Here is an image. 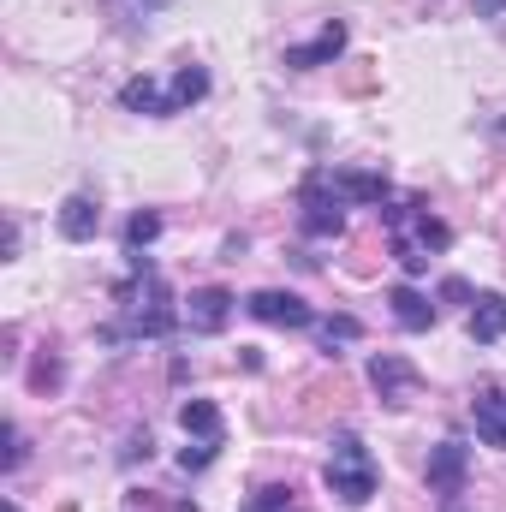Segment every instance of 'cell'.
<instances>
[{
  "label": "cell",
  "mask_w": 506,
  "mask_h": 512,
  "mask_svg": "<svg viewBox=\"0 0 506 512\" xmlns=\"http://www.w3.org/2000/svg\"><path fill=\"white\" fill-rule=\"evenodd\" d=\"M233 304H239V298H233L227 286H197V292L185 298V328H191V334H221L227 316H233Z\"/></svg>",
  "instance_id": "cell-8"
},
{
  "label": "cell",
  "mask_w": 506,
  "mask_h": 512,
  "mask_svg": "<svg viewBox=\"0 0 506 512\" xmlns=\"http://www.w3.org/2000/svg\"><path fill=\"white\" fill-rule=\"evenodd\" d=\"M471 340H477V346L506 340V298L501 292H477V298H471Z\"/></svg>",
  "instance_id": "cell-13"
},
{
  "label": "cell",
  "mask_w": 506,
  "mask_h": 512,
  "mask_svg": "<svg viewBox=\"0 0 506 512\" xmlns=\"http://www.w3.org/2000/svg\"><path fill=\"white\" fill-rule=\"evenodd\" d=\"M167 96H173V114L197 108V102L209 96V72H203V66H179V72H173V84H167Z\"/></svg>",
  "instance_id": "cell-17"
},
{
  "label": "cell",
  "mask_w": 506,
  "mask_h": 512,
  "mask_svg": "<svg viewBox=\"0 0 506 512\" xmlns=\"http://www.w3.org/2000/svg\"><path fill=\"white\" fill-rule=\"evenodd\" d=\"M209 465H215V441H191L179 453V471H209Z\"/></svg>",
  "instance_id": "cell-21"
},
{
  "label": "cell",
  "mask_w": 506,
  "mask_h": 512,
  "mask_svg": "<svg viewBox=\"0 0 506 512\" xmlns=\"http://www.w3.org/2000/svg\"><path fill=\"white\" fill-rule=\"evenodd\" d=\"M376 215H381V227H387L393 262H399L405 274H423L429 256L453 245V227H447L441 215H429V203H417V197H405V203H381Z\"/></svg>",
  "instance_id": "cell-2"
},
{
  "label": "cell",
  "mask_w": 506,
  "mask_h": 512,
  "mask_svg": "<svg viewBox=\"0 0 506 512\" xmlns=\"http://www.w3.org/2000/svg\"><path fill=\"white\" fill-rule=\"evenodd\" d=\"M6 512H18V507H12V501H6Z\"/></svg>",
  "instance_id": "cell-27"
},
{
  "label": "cell",
  "mask_w": 506,
  "mask_h": 512,
  "mask_svg": "<svg viewBox=\"0 0 506 512\" xmlns=\"http://www.w3.org/2000/svg\"><path fill=\"white\" fill-rule=\"evenodd\" d=\"M298 227H304L310 239H340V233H346V197H340V185H334L328 167H310V173H304Z\"/></svg>",
  "instance_id": "cell-4"
},
{
  "label": "cell",
  "mask_w": 506,
  "mask_h": 512,
  "mask_svg": "<svg viewBox=\"0 0 506 512\" xmlns=\"http://www.w3.org/2000/svg\"><path fill=\"white\" fill-rule=\"evenodd\" d=\"M120 108H126V114H149V120H167V114H173V96L143 72V78H126V84H120Z\"/></svg>",
  "instance_id": "cell-11"
},
{
  "label": "cell",
  "mask_w": 506,
  "mask_h": 512,
  "mask_svg": "<svg viewBox=\"0 0 506 512\" xmlns=\"http://www.w3.org/2000/svg\"><path fill=\"white\" fill-rule=\"evenodd\" d=\"M370 382H376V393L387 399V405H405V399H417L423 376H417L411 358H399V352H376V358H370Z\"/></svg>",
  "instance_id": "cell-7"
},
{
  "label": "cell",
  "mask_w": 506,
  "mask_h": 512,
  "mask_svg": "<svg viewBox=\"0 0 506 512\" xmlns=\"http://www.w3.org/2000/svg\"><path fill=\"white\" fill-rule=\"evenodd\" d=\"M506 12V0H483V18H501Z\"/></svg>",
  "instance_id": "cell-26"
},
{
  "label": "cell",
  "mask_w": 506,
  "mask_h": 512,
  "mask_svg": "<svg viewBox=\"0 0 506 512\" xmlns=\"http://www.w3.org/2000/svg\"><path fill=\"white\" fill-rule=\"evenodd\" d=\"M322 483H328L334 501H346V507H370L381 471H376V459H370V447H364L358 435H334V453H328V465H322Z\"/></svg>",
  "instance_id": "cell-3"
},
{
  "label": "cell",
  "mask_w": 506,
  "mask_h": 512,
  "mask_svg": "<svg viewBox=\"0 0 506 512\" xmlns=\"http://www.w3.org/2000/svg\"><path fill=\"white\" fill-rule=\"evenodd\" d=\"M358 334H364L358 316H328V322H322V346H328V352H334V346H352Z\"/></svg>",
  "instance_id": "cell-20"
},
{
  "label": "cell",
  "mask_w": 506,
  "mask_h": 512,
  "mask_svg": "<svg viewBox=\"0 0 506 512\" xmlns=\"http://www.w3.org/2000/svg\"><path fill=\"white\" fill-rule=\"evenodd\" d=\"M441 298H447V304H471V286H465V280H441Z\"/></svg>",
  "instance_id": "cell-24"
},
{
  "label": "cell",
  "mask_w": 506,
  "mask_h": 512,
  "mask_svg": "<svg viewBox=\"0 0 506 512\" xmlns=\"http://www.w3.org/2000/svg\"><path fill=\"white\" fill-rule=\"evenodd\" d=\"M54 382H60V364H54V358H48V364H36V376H30V387L42 393V387H54Z\"/></svg>",
  "instance_id": "cell-23"
},
{
  "label": "cell",
  "mask_w": 506,
  "mask_h": 512,
  "mask_svg": "<svg viewBox=\"0 0 506 512\" xmlns=\"http://www.w3.org/2000/svg\"><path fill=\"white\" fill-rule=\"evenodd\" d=\"M155 239H161V215L155 209H137L126 221V251H149Z\"/></svg>",
  "instance_id": "cell-18"
},
{
  "label": "cell",
  "mask_w": 506,
  "mask_h": 512,
  "mask_svg": "<svg viewBox=\"0 0 506 512\" xmlns=\"http://www.w3.org/2000/svg\"><path fill=\"white\" fill-rule=\"evenodd\" d=\"M334 185L346 203H393V185L381 173H358V167H334Z\"/></svg>",
  "instance_id": "cell-15"
},
{
  "label": "cell",
  "mask_w": 506,
  "mask_h": 512,
  "mask_svg": "<svg viewBox=\"0 0 506 512\" xmlns=\"http://www.w3.org/2000/svg\"><path fill=\"white\" fill-rule=\"evenodd\" d=\"M471 423H477L483 447L506 453V393H477V399H471Z\"/></svg>",
  "instance_id": "cell-14"
},
{
  "label": "cell",
  "mask_w": 506,
  "mask_h": 512,
  "mask_svg": "<svg viewBox=\"0 0 506 512\" xmlns=\"http://www.w3.org/2000/svg\"><path fill=\"white\" fill-rule=\"evenodd\" d=\"M429 495H441V507H459V495H465V477H471V447L465 441H441V447H429Z\"/></svg>",
  "instance_id": "cell-5"
},
{
  "label": "cell",
  "mask_w": 506,
  "mask_h": 512,
  "mask_svg": "<svg viewBox=\"0 0 506 512\" xmlns=\"http://www.w3.org/2000/svg\"><path fill=\"white\" fill-rule=\"evenodd\" d=\"M137 453H143V459H149V453H155V441H149V429H143V435H131V447H126V453H120V459H126V465H131V459H137Z\"/></svg>",
  "instance_id": "cell-25"
},
{
  "label": "cell",
  "mask_w": 506,
  "mask_h": 512,
  "mask_svg": "<svg viewBox=\"0 0 506 512\" xmlns=\"http://www.w3.org/2000/svg\"><path fill=\"white\" fill-rule=\"evenodd\" d=\"M340 54H346V24H340V18H328L316 42H304V48H286V66H292V72H316V66H334Z\"/></svg>",
  "instance_id": "cell-9"
},
{
  "label": "cell",
  "mask_w": 506,
  "mask_h": 512,
  "mask_svg": "<svg viewBox=\"0 0 506 512\" xmlns=\"http://www.w3.org/2000/svg\"><path fill=\"white\" fill-rule=\"evenodd\" d=\"M387 304H393V322H399L405 334H429V328H435V304H429L417 286H393Z\"/></svg>",
  "instance_id": "cell-12"
},
{
  "label": "cell",
  "mask_w": 506,
  "mask_h": 512,
  "mask_svg": "<svg viewBox=\"0 0 506 512\" xmlns=\"http://www.w3.org/2000/svg\"><path fill=\"white\" fill-rule=\"evenodd\" d=\"M239 512H298V507H292V489H286V483H268V489H256Z\"/></svg>",
  "instance_id": "cell-19"
},
{
  "label": "cell",
  "mask_w": 506,
  "mask_h": 512,
  "mask_svg": "<svg viewBox=\"0 0 506 512\" xmlns=\"http://www.w3.org/2000/svg\"><path fill=\"white\" fill-rule=\"evenodd\" d=\"M179 429H185V435H197V441H215V447H221V435H227V423H221V405H215V399H185V405H179Z\"/></svg>",
  "instance_id": "cell-16"
},
{
  "label": "cell",
  "mask_w": 506,
  "mask_h": 512,
  "mask_svg": "<svg viewBox=\"0 0 506 512\" xmlns=\"http://www.w3.org/2000/svg\"><path fill=\"white\" fill-rule=\"evenodd\" d=\"M114 304H120V322H114V328H102V340H108V346H114V340H167V334L185 322V310H173L167 280L149 268V256H137V251H131V274L120 280Z\"/></svg>",
  "instance_id": "cell-1"
},
{
  "label": "cell",
  "mask_w": 506,
  "mask_h": 512,
  "mask_svg": "<svg viewBox=\"0 0 506 512\" xmlns=\"http://www.w3.org/2000/svg\"><path fill=\"white\" fill-rule=\"evenodd\" d=\"M96 233H102V209H96V197H90V191H72V197L60 203V239L90 245Z\"/></svg>",
  "instance_id": "cell-10"
},
{
  "label": "cell",
  "mask_w": 506,
  "mask_h": 512,
  "mask_svg": "<svg viewBox=\"0 0 506 512\" xmlns=\"http://www.w3.org/2000/svg\"><path fill=\"white\" fill-rule=\"evenodd\" d=\"M24 465V435H18V423H6V471H18Z\"/></svg>",
  "instance_id": "cell-22"
},
{
  "label": "cell",
  "mask_w": 506,
  "mask_h": 512,
  "mask_svg": "<svg viewBox=\"0 0 506 512\" xmlns=\"http://www.w3.org/2000/svg\"><path fill=\"white\" fill-rule=\"evenodd\" d=\"M245 310H251L256 322H268V328H310V322H316V310H310L298 292H274V286L251 292Z\"/></svg>",
  "instance_id": "cell-6"
},
{
  "label": "cell",
  "mask_w": 506,
  "mask_h": 512,
  "mask_svg": "<svg viewBox=\"0 0 506 512\" xmlns=\"http://www.w3.org/2000/svg\"><path fill=\"white\" fill-rule=\"evenodd\" d=\"M447 512H465V507H447Z\"/></svg>",
  "instance_id": "cell-28"
}]
</instances>
